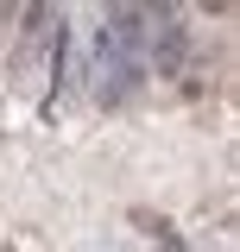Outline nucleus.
<instances>
[{
	"mask_svg": "<svg viewBox=\"0 0 240 252\" xmlns=\"http://www.w3.org/2000/svg\"><path fill=\"white\" fill-rule=\"evenodd\" d=\"M146 26H152V63H158V76H177L183 51H190V32L177 26L171 6H146Z\"/></svg>",
	"mask_w": 240,
	"mask_h": 252,
	"instance_id": "nucleus-1",
	"label": "nucleus"
},
{
	"mask_svg": "<svg viewBox=\"0 0 240 252\" xmlns=\"http://www.w3.org/2000/svg\"><path fill=\"white\" fill-rule=\"evenodd\" d=\"M139 220H146V233H152V240H158V252H183V240H177V227H171V220H164V215H139Z\"/></svg>",
	"mask_w": 240,
	"mask_h": 252,
	"instance_id": "nucleus-2",
	"label": "nucleus"
}]
</instances>
